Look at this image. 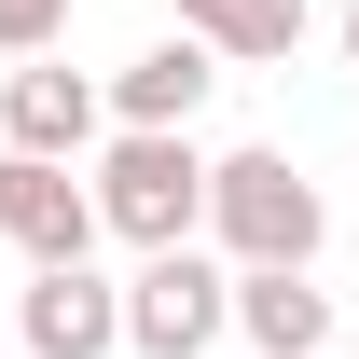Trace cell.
<instances>
[{"instance_id":"6da1fadb","label":"cell","mask_w":359,"mask_h":359,"mask_svg":"<svg viewBox=\"0 0 359 359\" xmlns=\"http://www.w3.org/2000/svg\"><path fill=\"white\" fill-rule=\"evenodd\" d=\"M318 249H332V194L290 152H222L208 166V263L222 276H263V263L318 276Z\"/></svg>"},{"instance_id":"7a4b0ae2","label":"cell","mask_w":359,"mask_h":359,"mask_svg":"<svg viewBox=\"0 0 359 359\" xmlns=\"http://www.w3.org/2000/svg\"><path fill=\"white\" fill-rule=\"evenodd\" d=\"M83 194H97V235H125L138 263L208 235V152H194V138H111Z\"/></svg>"},{"instance_id":"3957f363","label":"cell","mask_w":359,"mask_h":359,"mask_svg":"<svg viewBox=\"0 0 359 359\" xmlns=\"http://www.w3.org/2000/svg\"><path fill=\"white\" fill-rule=\"evenodd\" d=\"M235 332V276L208 263V249H152V263L125 276V346L138 359H208Z\"/></svg>"},{"instance_id":"277c9868","label":"cell","mask_w":359,"mask_h":359,"mask_svg":"<svg viewBox=\"0 0 359 359\" xmlns=\"http://www.w3.org/2000/svg\"><path fill=\"white\" fill-rule=\"evenodd\" d=\"M97 125H111L97 69H55V55H14V69H0V152H28V166H83Z\"/></svg>"},{"instance_id":"5b68a950","label":"cell","mask_w":359,"mask_h":359,"mask_svg":"<svg viewBox=\"0 0 359 359\" xmlns=\"http://www.w3.org/2000/svg\"><path fill=\"white\" fill-rule=\"evenodd\" d=\"M14 332H28V359H125V290L97 263H42L14 290Z\"/></svg>"},{"instance_id":"8992f818","label":"cell","mask_w":359,"mask_h":359,"mask_svg":"<svg viewBox=\"0 0 359 359\" xmlns=\"http://www.w3.org/2000/svg\"><path fill=\"white\" fill-rule=\"evenodd\" d=\"M0 235L28 249V276H42V263H83V249H97L83 166H28V152H0Z\"/></svg>"},{"instance_id":"52a82bcc","label":"cell","mask_w":359,"mask_h":359,"mask_svg":"<svg viewBox=\"0 0 359 359\" xmlns=\"http://www.w3.org/2000/svg\"><path fill=\"white\" fill-rule=\"evenodd\" d=\"M208 83H222V55H208V42H138L97 97H111V125H125V138H194Z\"/></svg>"},{"instance_id":"ba28073f","label":"cell","mask_w":359,"mask_h":359,"mask_svg":"<svg viewBox=\"0 0 359 359\" xmlns=\"http://www.w3.org/2000/svg\"><path fill=\"white\" fill-rule=\"evenodd\" d=\"M235 332L263 359H332V290L290 276V263H263V276H235Z\"/></svg>"},{"instance_id":"9c48e42d","label":"cell","mask_w":359,"mask_h":359,"mask_svg":"<svg viewBox=\"0 0 359 359\" xmlns=\"http://www.w3.org/2000/svg\"><path fill=\"white\" fill-rule=\"evenodd\" d=\"M180 42H208L222 69H263L304 42V0H180Z\"/></svg>"},{"instance_id":"30bf717a","label":"cell","mask_w":359,"mask_h":359,"mask_svg":"<svg viewBox=\"0 0 359 359\" xmlns=\"http://www.w3.org/2000/svg\"><path fill=\"white\" fill-rule=\"evenodd\" d=\"M69 42V0H0V55H55Z\"/></svg>"},{"instance_id":"8fae6325","label":"cell","mask_w":359,"mask_h":359,"mask_svg":"<svg viewBox=\"0 0 359 359\" xmlns=\"http://www.w3.org/2000/svg\"><path fill=\"white\" fill-rule=\"evenodd\" d=\"M346 55H359V0H346Z\"/></svg>"}]
</instances>
